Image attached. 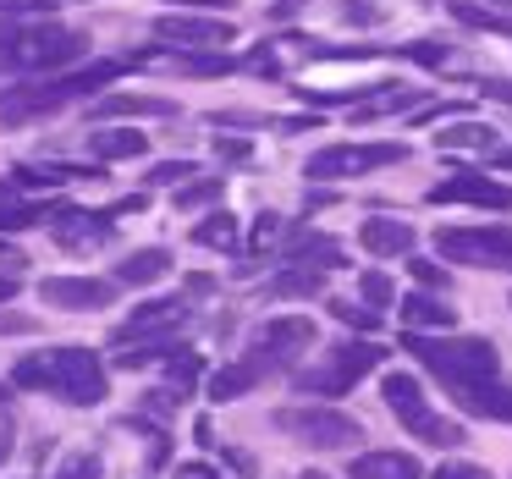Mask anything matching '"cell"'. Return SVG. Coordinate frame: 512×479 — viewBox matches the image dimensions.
<instances>
[{
	"mask_svg": "<svg viewBox=\"0 0 512 479\" xmlns=\"http://www.w3.org/2000/svg\"><path fill=\"white\" fill-rule=\"evenodd\" d=\"M435 149L441 155H457V149H490L496 155V127H485V122H452L446 133H435Z\"/></svg>",
	"mask_w": 512,
	"mask_h": 479,
	"instance_id": "obj_26",
	"label": "cell"
},
{
	"mask_svg": "<svg viewBox=\"0 0 512 479\" xmlns=\"http://www.w3.org/2000/svg\"><path fill=\"white\" fill-rule=\"evenodd\" d=\"M325 309H331L342 325H353V331H364V336H375V331H380V309H364V303H347V298H331Z\"/></svg>",
	"mask_w": 512,
	"mask_h": 479,
	"instance_id": "obj_33",
	"label": "cell"
},
{
	"mask_svg": "<svg viewBox=\"0 0 512 479\" xmlns=\"http://www.w3.org/2000/svg\"><path fill=\"white\" fill-rule=\"evenodd\" d=\"M259 380H265V375H259V369L243 358V364H232V369H221V375H210V397H215V402H237L243 391H254Z\"/></svg>",
	"mask_w": 512,
	"mask_h": 479,
	"instance_id": "obj_30",
	"label": "cell"
},
{
	"mask_svg": "<svg viewBox=\"0 0 512 479\" xmlns=\"http://www.w3.org/2000/svg\"><path fill=\"white\" fill-rule=\"evenodd\" d=\"M122 281L116 276H45L39 281V298L50 309H72V314H89V309H111Z\"/></svg>",
	"mask_w": 512,
	"mask_h": 479,
	"instance_id": "obj_11",
	"label": "cell"
},
{
	"mask_svg": "<svg viewBox=\"0 0 512 479\" xmlns=\"http://www.w3.org/2000/svg\"><path fill=\"white\" fill-rule=\"evenodd\" d=\"M479 89H485V94H490V100H496V105H512V78H485V83H479Z\"/></svg>",
	"mask_w": 512,
	"mask_h": 479,
	"instance_id": "obj_42",
	"label": "cell"
},
{
	"mask_svg": "<svg viewBox=\"0 0 512 479\" xmlns=\"http://www.w3.org/2000/svg\"><path fill=\"white\" fill-rule=\"evenodd\" d=\"M94 160H105V166H116V160H138L149 155V133H133V127H105V133L89 138Z\"/></svg>",
	"mask_w": 512,
	"mask_h": 479,
	"instance_id": "obj_22",
	"label": "cell"
},
{
	"mask_svg": "<svg viewBox=\"0 0 512 479\" xmlns=\"http://www.w3.org/2000/svg\"><path fill=\"white\" fill-rule=\"evenodd\" d=\"M430 204H474V210H512V188L501 177H479V171H452L430 193Z\"/></svg>",
	"mask_w": 512,
	"mask_h": 479,
	"instance_id": "obj_13",
	"label": "cell"
},
{
	"mask_svg": "<svg viewBox=\"0 0 512 479\" xmlns=\"http://www.w3.org/2000/svg\"><path fill=\"white\" fill-rule=\"evenodd\" d=\"M413 105H419V89H402V83H380V94H369L364 105H353V122H375V116L413 111Z\"/></svg>",
	"mask_w": 512,
	"mask_h": 479,
	"instance_id": "obj_27",
	"label": "cell"
},
{
	"mask_svg": "<svg viewBox=\"0 0 512 479\" xmlns=\"http://www.w3.org/2000/svg\"><path fill=\"white\" fill-rule=\"evenodd\" d=\"M402 347H408V353L419 358L446 391L485 386V380L501 375V353L485 342V336H424V331H408Z\"/></svg>",
	"mask_w": 512,
	"mask_h": 479,
	"instance_id": "obj_1",
	"label": "cell"
},
{
	"mask_svg": "<svg viewBox=\"0 0 512 479\" xmlns=\"http://www.w3.org/2000/svg\"><path fill=\"white\" fill-rule=\"evenodd\" d=\"M430 479H490V468H479V463H441Z\"/></svg>",
	"mask_w": 512,
	"mask_h": 479,
	"instance_id": "obj_40",
	"label": "cell"
},
{
	"mask_svg": "<svg viewBox=\"0 0 512 479\" xmlns=\"http://www.w3.org/2000/svg\"><path fill=\"white\" fill-rule=\"evenodd\" d=\"M215 155L232 160V166H243V160L254 155V144H248V138H215Z\"/></svg>",
	"mask_w": 512,
	"mask_h": 479,
	"instance_id": "obj_39",
	"label": "cell"
},
{
	"mask_svg": "<svg viewBox=\"0 0 512 479\" xmlns=\"http://www.w3.org/2000/svg\"><path fill=\"white\" fill-rule=\"evenodd\" d=\"M397 160H408V144H331V149H320V155H309L303 177L347 182V177H369V171H380V166H397Z\"/></svg>",
	"mask_w": 512,
	"mask_h": 479,
	"instance_id": "obj_10",
	"label": "cell"
},
{
	"mask_svg": "<svg viewBox=\"0 0 512 479\" xmlns=\"http://www.w3.org/2000/svg\"><path fill=\"white\" fill-rule=\"evenodd\" d=\"M166 270H171L166 248H133V254L116 265V281H122V287H144V281H160Z\"/></svg>",
	"mask_w": 512,
	"mask_h": 479,
	"instance_id": "obj_25",
	"label": "cell"
},
{
	"mask_svg": "<svg viewBox=\"0 0 512 479\" xmlns=\"http://www.w3.org/2000/svg\"><path fill=\"white\" fill-rule=\"evenodd\" d=\"M221 193H226L221 177H204V182H182V188L171 193V204H177V210H204V204H221Z\"/></svg>",
	"mask_w": 512,
	"mask_h": 479,
	"instance_id": "obj_31",
	"label": "cell"
},
{
	"mask_svg": "<svg viewBox=\"0 0 512 479\" xmlns=\"http://www.w3.org/2000/svg\"><path fill=\"white\" fill-rule=\"evenodd\" d=\"M94 116H100V122H111V116H177V100H155V94H105V100L94 105Z\"/></svg>",
	"mask_w": 512,
	"mask_h": 479,
	"instance_id": "obj_24",
	"label": "cell"
},
{
	"mask_svg": "<svg viewBox=\"0 0 512 479\" xmlns=\"http://www.w3.org/2000/svg\"><path fill=\"white\" fill-rule=\"evenodd\" d=\"M496 166H501V171H512V149H496Z\"/></svg>",
	"mask_w": 512,
	"mask_h": 479,
	"instance_id": "obj_46",
	"label": "cell"
},
{
	"mask_svg": "<svg viewBox=\"0 0 512 479\" xmlns=\"http://www.w3.org/2000/svg\"><path fill=\"white\" fill-rule=\"evenodd\" d=\"M127 67H138V61H89V67L72 72V78L39 83V89H12L6 100H0V122H34V116H50V111H61V105L83 100V94H94V89H111Z\"/></svg>",
	"mask_w": 512,
	"mask_h": 479,
	"instance_id": "obj_2",
	"label": "cell"
},
{
	"mask_svg": "<svg viewBox=\"0 0 512 479\" xmlns=\"http://www.w3.org/2000/svg\"><path fill=\"white\" fill-rule=\"evenodd\" d=\"M265 292L270 298H314V292H325V265H281Z\"/></svg>",
	"mask_w": 512,
	"mask_h": 479,
	"instance_id": "obj_23",
	"label": "cell"
},
{
	"mask_svg": "<svg viewBox=\"0 0 512 479\" xmlns=\"http://www.w3.org/2000/svg\"><path fill=\"white\" fill-rule=\"evenodd\" d=\"M166 369H171V386H199L204 358L193 353V347H182V353H171V358H166Z\"/></svg>",
	"mask_w": 512,
	"mask_h": 479,
	"instance_id": "obj_35",
	"label": "cell"
},
{
	"mask_svg": "<svg viewBox=\"0 0 512 479\" xmlns=\"http://www.w3.org/2000/svg\"><path fill=\"white\" fill-rule=\"evenodd\" d=\"M303 479H331V474H314V468H309V474H303Z\"/></svg>",
	"mask_w": 512,
	"mask_h": 479,
	"instance_id": "obj_48",
	"label": "cell"
},
{
	"mask_svg": "<svg viewBox=\"0 0 512 479\" xmlns=\"http://www.w3.org/2000/svg\"><path fill=\"white\" fill-rule=\"evenodd\" d=\"M182 320H188V303L182 298H149L116 325V342H133V336H171Z\"/></svg>",
	"mask_w": 512,
	"mask_h": 479,
	"instance_id": "obj_14",
	"label": "cell"
},
{
	"mask_svg": "<svg viewBox=\"0 0 512 479\" xmlns=\"http://www.w3.org/2000/svg\"><path fill=\"white\" fill-rule=\"evenodd\" d=\"M50 391L72 408L105 402V364L89 347H50Z\"/></svg>",
	"mask_w": 512,
	"mask_h": 479,
	"instance_id": "obj_9",
	"label": "cell"
},
{
	"mask_svg": "<svg viewBox=\"0 0 512 479\" xmlns=\"http://www.w3.org/2000/svg\"><path fill=\"white\" fill-rule=\"evenodd\" d=\"M155 39L166 50H226L237 39V28L226 17H182V12H166L155 17Z\"/></svg>",
	"mask_w": 512,
	"mask_h": 479,
	"instance_id": "obj_12",
	"label": "cell"
},
{
	"mask_svg": "<svg viewBox=\"0 0 512 479\" xmlns=\"http://www.w3.org/2000/svg\"><path fill=\"white\" fill-rule=\"evenodd\" d=\"M100 177V171L89 166H72V160H61V166H39V160H17L12 166V182L17 188H67V182H89Z\"/></svg>",
	"mask_w": 512,
	"mask_h": 479,
	"instance_id": "obj_21",
	"label": "cell"
},
{
	"mask_svg": "<svg viewBox=\"0 0 512 479\" xmlns=\"http://www.w3.org/2000/svg\"><path fill=\"white\" fill-rule=\"evenodd\" d=\"M226 463H232L237 474H254V457H248V452H226Z\"/></svg>",
	"mask_w": 512,
	"mask_h": 479,
	"instance_id": "obj_44",
	"label": "cell"
},
{
	"mask_svg": "<svg viewBox=\"0 0 512 479\" xmlns=\"http://www.w3.org/2000/svg\"><path fill=\"white\" fill-rule=\"evenodd\" d=\"M188 177H199V166L193 160H160V166H149V188H182Z\"/></svg>",
	"mask_w": 512,
	"mask_h": 479,
	"instance_id": "obj_34",
	"label": "cell"
},
{
	"mask_svg": "<svg viewBox=\"0 0 512 479\" xmlns=\"http://www.w3.org/2000/svg\"><path fill=\"white\" fill-rule=\"evenodd\" d=\"M452 397H457V408L474 413V419H501V424H512V386H501V380L463 386V391H452Z\"/></svg>",
	"mask_w": 512,
	"mask_h": 479,
	"instance_id": "obj_20",
	"label": "cell"
},
{
	"mask_svg": "<svg viewBox=\"0 0 512 479\" xmlns=\"http://www.w3.org/2000/svg\"><path fill=\"white\" fill-rule=\"evenodd\" d=\"M397 314H402L408 331H452V325H457V309L441 298V292H408Z\"/></svg>",
	"mask_w": 512,
	"mask_h": 479,
	"instance_id": "obj_18",
	"label": "cell"
},
{
	"mask_svg": "<svg viewBox=\"0 0 512 479\" xmlns=\"http://www.w3.org/2000/svg\"><path fill=\"white\" fill-rule=\"evenodd\" d=\"M380 397H386V408L397 413L402 424H408L419 441H430V446H441V452H452V446H463L468 435H463V424L457 419H441V413L430 408V397H424V386L408 375V369H391L386 380H380Z\"/></svg>",
	"mask_w": 512,
	"mask_h": 479,
	"instance_id": "obj_4",
	"label": "cell"
},
{
	"mask_svg": "<svg viewBox=\"0 0 512 479\" xmlns=\"http://www.w3.org/2000/svg\"><path fill=\"white\" fill-rule=\"evenodd\" d=\"M6 298H17V281L12 276H0V303H6Z\"/></svg>",
	"mask_w": 512,
	"mask_h": 479,
	"instance_id": "obj_45",
	"label": "cell"
},
{
	"mask_svg": "<svg viewBox=\"0 0 512 479\" xmlns=\"http://www.w3.org/2000/svg\"><path fill=\"white\" fill-rule=\"evenodd\" d=\"M358 243H364L375 259H397V254H413V226L408 221H386V215H369V221L358 226Z\"/></svg>",
	"mask_w": 512,
	"mask_h": 479,
	"instance_id": "obj_19",
	"label": "cell"
},
{
	"mask_svg": "<svg viewBox=\"0 0 512 479\" xmlns=\"http://www.w3.org/2000/svg\"><path fill=\"white\" fill-rule=\"evenodd\" d=\"M386 353H391V347L369 342V336H364V342H342V347H331V353H325L320 369H303L298 391H309V397H342V391H353L369 369L386 364Z\"/></svg>",
	"mask_w": 512,
	"mask_h": 479,
	"instance_id": "obj_5",
	"label": "cell"
},
{
	"mask_svg": "<svg viewBox=\"0 0 512 479\" xmlns=\"http://www.w3.org/2000/svg\"><path fill=\"white\" fill-rule=\"evenodd\" d=\"M435 248H441L446 265L512 270V226H441Z\"/></svg>",
	"mask_w": 512,
	"mask_h": 479,
	"instance_id": "obj_6",
	"label": "cell"
},
{
	"mask_svg": "<svg viewBox=\"0 0 512 479\" xmlns=\"http://www.w3.org/2000/svg\"><path fill=\"white\" fill-rule=\"evenodd\" d=\"M177 479H221V474H215L210 463H182V468H177Z\"/></svg>",
	"mask_w": 512,
	"mask_h": 479,
	"instance_id": "obj_43",
	"label": "cell"
},
{
	"mask_svg": "<svg viewBox=\"0 0 512 479\" xmlns=\"http://www.w3.org/2000/svg\"><path fill=\"white\" fill-rule=\"evenodd\" d=\"M0 402H6V386H0Z\"/></svg>",
	"mask_w": 512,
	"mask_h": 479,
	"instance_id": "obj_49",
	"label": "cell"
},
{
	"mask_svg": "<svg viewBox=\"0 0 512 479\" xmlns=\"http://www.w3.org/2000/svg\"><path fill=\"white\" fill-rule=\"evenodd\" d=\"M281 243H287V226H281V215H259L254 221V232H248V254H270V248H276L281 254Z\"/></svg>",
	"mask_w": 512,
	"mask_h": 479,
	"instance_id": "obj_32",
	"label": "cell"
},
{
	"mask_svg": "<svg viewBox=\"0 0 512 479\" xmlns=\"http://www.w3.org/2000/svg\"><path fill=\"white\" fill-rule=\"evenodd\" d=\"M270 424L281 435H292L298 446H325V452H342V446L364 441V424L342 408H276Z\"/></svg>",
	"mask_w": 512,
	"mask_h": 479,
	"instance_id": "obj_7",
	"label": "cell"
},
{
	"mask_svg": "<svg viewBox=\"0 0 512 479\" xmlns=\"http://www.w3.org/2000/svg\"><path fill=\"white\" fill-rule=\"evenodd\" d=\"M452 17L468 28H490V34H512V6H501V0H490V6H479V0H452Z\"/></svg>",
	"mask_w": 512,
	"mask_h": 479,
	"instance_id": "obj_28",
	"label": "cell"
},
{
	"mask_svg": "<svg viewBox=\"0 0 512 479\" xmlns=\"http://www.w3.org/2000/svg\"><path fill=\"white\" fill-rule=\"evenodd\" d=\"M56 479H100V457H94V452H78V457H67Z\"/></svg>",
	"mask_w": 512,
	"mask_h": 479,
	"instance_id": "obj_38",
	"label": "cell"
},
{
	"mask_svg": "<svg viewBox=\"0 0 512 479\" xmlns=\"http://www.w3.org/2000/svg\"><path fill=\"white\" fill-rule=\"evenodd\" d=\"M116 210H56V243L61 248H100L116 237Z\"/></svg>",
	"mask_w": 512,
	"mask_h": 479,
	"instance_id": "obj_15",
	"label": "cell"
},
{
	"mask_svg": "<svg viewBox=\"0 0 512 479\" xmlns=\"http://www.w3.org/2000/svg\"><path fill=\"white\" fill-rule=\"evenodd\" d=\"M193 243H199V248H232V254H237V243H243V226H237V215L215 210L210 221L193 226Z\"/></svg>",
	"mask_w": 512,
	"mask_h": 479,
	"instance_id": "obj_29",
	"label": "cell"
},
{
	"mask_svg": "<svg viewBox=\"0 0 512 479\" xmlns=\"http://www.w3.org/2000/svg\"><path fill=\"white\" fill-rule=\"evenodd\" d=\"M0 259H6V243H0Z\"/></svg>",
	"mask_w": 512,
	"mask_h": 479,
	"instance_id": "obj_50",
	"label": "cell"
},
{
	"mask_svg": "<svg viewBox=\"0 0 512 479\" xmlns=\"http://www.w3.org/2000/svg\"><path fill=\"white\" fill-rule=\"evenodd\" d=\"M83 56H89V34L61 23L0 34V67L6 72H56V67H78Z\"/></svg>",
	"mask_w": 512,
	"mask_h": 479,
	"instance_id": "obj_3",
	"label": "cell"
},
{
	"mask_svg": "<svg viewBox=\"0 0 512 479\" xmlns=\"http://www.w3.org/2000/svg\"><path fill=\"white\" fill-rule=\"evenodd\" d=\"M303 347H314V320H309V314H281V320H265V325H259L243 358L259 369V375H276V369H292V364H298Z\"/></svg>",
	"mask_w": 512,
	"mask_h": 479,
	"instance_id": "obj_8",
	"label": "cell"
},
{
	"mask_svg": "<svg viewBox=\"0 0 512 479\" xmlns=\"http://www.w3.org/2000/svg\"><path fill=\"white\" fill-rule=\"evenodd\" d=\"M347 479H424V468L413 452L380 446V452H358L353 463H347Z\"/></svg>",
	"mask_w": 512,
	"mask_h": 479,
	"instance_id": "obj_16",
	"label": "cell"
},
{
	"mask_svg": "<svg viewBox=\"0 0 512 479\" xmlns=\"http://www.w3.org/2000/svg\"><path fill=\"white\" fill-rule=\"evenodd\" d=\"M281 265H325V270H336L342 265V243L325 237V232L298 226V232H287V243H281Z\"/></svg>",
	"mask_w": 512,
	"mask_h": 479,
	"instance_id": "obj_17",
	"label": "cell"
},
{
	"mask_svg": "<svg viewBox=\"0 0 512 479\" xmlns=\"http://www.w3.org/2000/svg\"><path fill=\"white\" fill-rule=\"evenodd\" d=\"M6 452H12V441H6V435H0V463H6Z\"/></svg>",
	"mask_w": 512,
	"mask_h": 479,
	"instance_id": "obj_47",
	"label": "cell"
},
{
	"mask_svg": "<svg viewBox=\"0 0 512 479\" xmlns=\"http://www.w3.org/2000/svg\"><path fill=\"white\" fill-rule=\"evenodd\" d=\"M28 331H34V320H28V314L0 309V336H28Z\"/></svg>",
	"mask_w": 512,
	"mask_h": 479,
	"instance_id": "obj_41",
	"label": "cell"
},
{
	"mask_svg": "<svg viewBox=\"0 0 512 479\" xmlns=\"http://www.w3.org/2000/svg\"><path fill=\"white\" fill-rule=\"evenodd\" d=\"M413 281H419V287L424 292H446V270H441V259H419V254H413Z\"/></svg>",
	"mask_w": 512,
	"mask_h": 479,
	"instance_id": "obj_37",
	"label": "cell"
},
{
	"mask_svg": "<svg viewBox=\"0 0 512 479\" xmlns=\"http://www.w3.org/2000/svg\"><path fill=\"white\" fill-rule=\"evenodd\" d=\"M358 292H364L369 309H391V303H397V292H391V281L380 276V270H364V276H358Z\"/></svg>",
	"mask_w": 512,
	"mask_h": 479,
	"instance_id": "obj_36",
	"label": "cell"
}]
</instances>
